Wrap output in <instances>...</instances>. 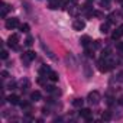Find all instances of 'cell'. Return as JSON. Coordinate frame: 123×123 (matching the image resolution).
Returning a JSON list of instances; mask_svg holds the SVG:
<instances>
[{
	"instance_id": "cell-1",
	"label": "cell",
	"mask_w": 123,
	"mask_h": 123,
	"mask_svg": "<svg viewBox=\"0 0 123 123\" xmlns=\"http://www.w3.org/2000/svg\"><path fill=\"white\" fill-rule=\"evenodd\" d=\"M87 100H88L90 104H94V106L98 104V103H100V93H98V91H91V93H88Z\"/></svg>"
},
{
	"instance_id": "cell-2",
	"label": "cell",
	"mask_w": 123,
	"mask_h": 123,
	"mask_svg": "<svg viewBox=\"0 0 123 123\" xmlns=\"http://www.w3.org/2000/svg\"><path fill=\"white\" fill-rule=\"evenodd\" d=\"M18 42H19V36H18L16 33H13V35H10V36H9V41H7V43H9V46H12L13 49H19V45H18Z\"/></svg>"
},
{
	"instance_id": "cell-3",
	"label": "cell",
	"mask_w": 123,
	"mask_h": 123,
	"mask_svg": "<svg viewBox=\"0 0 123 123\" xmlns=\"http://www.w3.org/2000/svg\"><path fill=\"white\" fill-rule=\"evenodd\" d=\"M73 28H74V31H83L86 28V22L81 20V19H75L73 22Z\"/></svg>"
},
{
	"instance_id": "cell-4",
	"label": "cell",
	"mask_w": 123,
	"mask_h": 123,
	"mask_svg": "<svg viewBox=\"0 0 123 123\" xmlns=\"http://www.w3.org/2000/svg\"><path fill=\"white\" fill-rule=\"evenodd\" d=\"M18 26H19V20L16 18H12V19H7L6 20V28L7 29H15Z\"/></svg>"
},
{
	"instance_id": "cell-5",
	"label": "cell",
	"mask_w": 123,
	"mask_h": 123,
	"mask_svg": "<svg viewBox=\"0 0 123 123\" xmlns=\"http://www.w3.org/2000/svg\"><path fill=\"white\" fill-rule=\"evenodd\" d=\"M80 116L84 117L87 122H91V110L90 109H81L80 110Z\"/></svg>"
},
{
	"instance_id": "cell-6",
	"label": "cell",
	"mask_w": 123,
	"mask_h": 123,
	"mask_svg": "<svg viewBox=\"0 0 123 123\" xmlns=\"http://www.w3.org/2000/svg\"><path fill=\"white\" fill-rule=\"evenodd\" d=\"M7 101L10 103V104H20V98H19V96H16V94H10L9 97H7Z\"/></svg>"
},
{
	"instance_id": "cell-7",
	"label": "cell",
	"mask_w": 123,
	"mask_h": 123,
	"mask_svg": "<svg viewBox=\"0 0 123 123\" xmlns=\"http://www.w3.org/2000/svg\"><path fill=\"white\" fill-rule=\"evenodd\" d=\"M41 97H42V96H41L39 91H32V93H31V100H32V101H39Z\"/></svg>"
},
{
	"instance_id": "cell-8",
	"label": "cell",
	"mask_w": 123,
	"mask_h": 123,
	"mask_svg": "<svg viewBox=\"0 0 123 123\" xmlns=\"http://www.w3.org/2000/svg\"><path fill=\"white\" fill-rule=\"evenodd\" d=\"M83 104H84V100H83V98H74V100H73V106H74V107H80V109H81Z\"/></svg>"
},
{
	"instance_id": "cell-9",
	"label": "cell",
	"mask_w": 123,
	"mask_h": 123,
	"mask_svg": "<svg viewBox=\"0 0 123 123\" xmlns=\"http://www.w3.org/2000/svg\"><path fill=\"white\" fill-rule=\"evenodd\" d=\"M48 78H49V80H51L52 83H55V81H58V78H59V77H58V74H56V73L51 71V73L48 74Z\"/></svg>"
},
{
	"instance_id": "cell-10",
	"label": "cell",
	"mask_w": 123,
	"mask_h": 123,
	"mask_svg": "<svg viewBox=\"0 0 123 123\" xmlns=\"http://www.w3.org/2000/svg\"><path fill=\"white\" fill-rule=\"evenodd\" d=\"M109 26H110L109 22H107V23H103V25L100 26V32H101V33H107V32H109Z\"/></svg>"
},
{
	"instance_id": "cell-11",
	"label": "cell",
	"mask_w": 123,
	"mask_h": 123,
	"mask_svg": "<svg viewBox=\"0 0 123 123\" xmlns=\"http://www.w3.org/2000/svg\"><path fill=\"white\" fill-rule=\"evenodd\" d=\"M2 13H0V16H2V18H6V15H7V12H9V7L5 5V3H2Z\"/></svg>"
},
{
	"instance_id": "cell-12",
	"label": "cell",
	"mask_w": 123,
	"mask_h": 123,
	"mask_svg": "<svg viewBox=\"0 0 123 123\" xmlns=\"http://www.w3.org/2000/svg\"><path fill=\"white\" fill-rule=\"evenodd\" d=\"M90 42H91V41H90V38H88V36H83V38H81V45H83V46H86V48H87Z\"/></svg>"
},
{
	"instance_id": "cell-13",
	"label": "cell",
	"mask_w": 123,
	"mask_h": 123,
	"mask_svg": "<svg viewBox=\"0 0 123 123\" xmlns=\"http://www.w3.org/2000/svg\"><path fill=\"white\" fill-rule=\"evenodd\" d=\"M58 6H59V0H51L49 2V7L51 9H58Z\"/></svg>"
},
{
	"instance_id": "cell-14",
	"label": "cell",
	"mask_w": 123,
	"mask_h": 123,
	"mask_svg": "<svg viewBox=\"0 0 123 123\" xmlns=\"http://www.w3.org/2000/svg\"><path fill=\"white\" fill-rule=\"evenodd\" d=\"M19 29H20V32L28 33V32H29V25H28V23H23V25H20V26H19Z\"/></svg>"
},
{
	"instance_id": "cell-15",
	"label": "cell",
	"mask_w": 123,
	"mask_h": 123,
	"mask_svg": "<svg viewBox=\"0 0 123 123\" xmlns=\"http://www.w3.org/2000/svg\"><path fill=\"white\" fill-rule=\"evenodd\" d=\"M120 36H122V32H120V29H117V31H114V32L111 33V38H113L114 41H116V39H119Z\"/></svg>"
},
{
	"instance_id": "cell-16",
	"label": "cell",
	"mask_w": 123,
	"mask_h": 123,
	"mask_svg": "<svg viewBox=\"0 0 123 123\" xmlns=\"http://www.w3.org/2000/svg\"><path fill=\"white\" fill-rule=\"evenodd\" d=\"M26 56H28L31 61H33V59L36 58V54H35L33 51H28V52H26Z\"/></svg>"
},
{
	"instance_id": "cell-17",
	"label": "cell",
	"mask_w": 123,
	"mask_h": 123,
	"mask_svg": "<svg viewBox=\"0 0 123 123\" xmlns=\"http://www.w3.org/2000/svg\"><path fill=\"white\" fill-rule=\"evenodd\" d=\"M20 87H22V90H26V88L29 87V81H28L26 78L22 80V81H20Z\"/></svg>"
},
{
	"instance_id": "cell-18",
	"label": "cell",
	"mask_w": 123,
	"mask_h": 123,
	"mask_svg": "<svg viewBox=\"0 0 123 123\" xmlns=\"http://www.w3.org/2000/svg\"><path fill=\"white\" fill-rule=\"evenodd\" d=\"M25 45H26V46H32V45H33V38H32V36H28L26 41H25Z\"/></svg>"
},
{
	"instance_id": "cell-19",
	"label": "cell",
	"mask_w": 123,
	"mask_h": 123,
	"mask_svg": "<svg viewBox=\"0 0 123 123\" xmlns=\"http://www.w3.org/2000/svg\"><path fill=\"white\" fill-rule=\"evenodd\" d=\"M0 56H2V59H7V56H9L7 51H6V49H2V52H0Z\"/></svg>"
},
{
	"instance_id": "cell-20",
	"label": "cell",
	"mask_w": 123,
	"mask_h": 123,
	"mask_svg": "<svg viewBox=\"0 0 123 123\" xmlns=\"http://www.w3.org/2000/svg\"><path fill=\"white\" fill-rule=\"evenodd\" d=\"M51 73V68L49 67H42L41 68V74H49Z\"/></svg>"
},
{
	"instance_id": "cell-21",
	"label": "cell",
	"mask_w": 123,
	"mask_h": 123,
	"mask_svg": "<svg viewBox=\"0 0 123 123\" xmlns=\"http://www.w3.org/2000/svg\"><path fill=\"white\" fill-rule=\"evenodd\" d=\"M101 119H103V120H110V113L104 111V113H103V116H101Z\"/></svg>"
},
{
	"instance_id": "cell-22",
	"label": "cell",
	"mask_w": 123,
	"mask_h": 123,
	"mask_svg": "<svg viewBox=\"0 0 123 123\" xmlns=\"http://www.w3.org/2000/svg\"><path fill=\"white\" fill-rule=\"evenodd\" d=\"M20 106H22V109H29V103L28 101H20Z\"/></svg>"
},
{
	"instance_id": "cell-23",
	"label": "cell",
	"mask_w": 123,
	"mask_h": 123,
	"mask_svg": "<svg viewBox=\"0 0 123 123\" xmlns=\"http://www.w3.org/2000/svg\"><path fill=\"white\" fill-rule=\"evenodd\" d=\"M15 87H16V84H15V83H9V84H7V88H9V90H13Z\"/></svg>"
},
{
	"instance_id": "cell-24",
	"label": "cell",
	"mask_w": 123,
	"mask_h": 123,
	"mask_svg": "<svg viewBox=\"0 0 123 123\" xmlns=\"http://www.w3.org/2000/svg\"><path fill=\"white\" fill-rule=\"evenodd\" d=\"M117 48H119L120 51H123V42H119V43H117Z\"/></svg>"
},
{
	"instance_id": "cell-25",
	"label": "cell",
	"mask_w": 123,
	"mask_h": 123,
	"mask_svg": "<svg viewBox=\"0 0 123 123\" xmlns=\"http://www.w3.org/2000/svg\"><path fill=\"white\" fill-rule=\"evenodd\" d=\"M7 75H9V74H7V71H2V77H3V78H6Z\"/></svg>"
},
{
	"instance_id": "cell-26",
	"label": "cell",
	"mask_w": 123,
	"mask_h": 123,
	"mask_svg": "<svg viewBox=\"0 0 123 123\" xmlns=\"http://www.w3.org/2000/svg\"><path fill=\"white\" fill-rule=\"evenodd\" d=\"M42 111H43V114H48V113H49V111H48V109H46V107H45V109H42Z\"/></svg>"
},
{
	"instance_id": "cell-27",
	"label": "cell",
	"mask_w": 123,
	"mask_h": 123,
	"mask_svg": "<svg viewBox=\"0 0 123 123\" xmlns=\"http://www.w3.org/2000/svg\"><path fill=\"white\" fill-rule=\"evenodd\" d=\"M119 29H120V32H122V35H123V25H122V26H120Z\"/></svg>"
},
{
	"instance_id": "cell-28",
	"label": "cell",
	"mask_w": 123,
	"mask_h": 123,
	"mask_svg": "<svg viewBox=\"0 0 123 123\" xmlns=\"http://www.w3.org/2000/svg\"><path fill=\"white\" fill-rule=\"evenodd\" d=\"M119 103H120V104H123V97L120 98V101H119Z\"/></svg>"
},
{
	"instance_id": "cell-29",
	"label": "cell",
	"mask_w": 123,
	"mask_h": 123,
	"mask_svg": "<svg viewBox=\"0 0 123 123\" xmlns=\"http://www.w3.org/2000/svg\"><path fill=\"white\" fill-rule=\"evenodd\" d=\"M117 2H123V0H117Z\"/></svg>"
},
{
	"instance_id": "cell-30",
	"label": "cell",
	"mask_w": 123,
	"mask_h": 123,
	"mask_svg": "<svg viewBox=\"0 0 123 123\" xmlns=\"http://www.w3.org/2000/svg\"><path fill=\"white\" fill-rule=\"evenodd\" d=\"M88 2H93V0H88Z\"/></svg>"
},
{
	"instance_id": "cell-31",
	"label": "cell",
	"mask_w": 123,
	"mask_h": 123,
	"mask_svg": "<svg viewBox=\"0 0 123 123\" xmlns=\"http://www.w3.org/2000/svg\"><path fill=\"white\" fill-rule=\"evenodd\" d=\"M122 5H123V2H122Z\"/></svg>"
}]
</instances>
